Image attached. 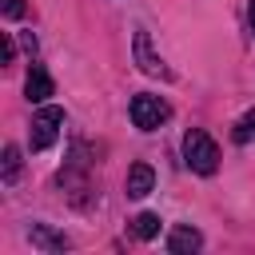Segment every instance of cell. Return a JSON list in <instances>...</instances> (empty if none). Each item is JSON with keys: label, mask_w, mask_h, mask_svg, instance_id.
<instances>
[{"label": "cell", "mask_w": 255, "mask_h": 255, "mask_svg": "<svg viewBox=\"0 0 255 255\" xmlns=\"http://www.w3.org/2000/svg\"><path fill=\"white\" fill-rule=\"evenodd\" d=\"M199 247H203V235L195 227H187V223L171 227V235H167V251L171 255H187V251H199Z\"/></svg>", "instance_id": "obj_7"}, {"label": "cell", "mask_w": 255, "mask_h": 255, "mask_svg": "<svg viewBox=\"0 0 255 255\" xmlns=\"http://www.w3.org/2000/svg\"><path fill=\"white\" fill-rule=\"evenodd\" d=\"M0 12H4L8 20H20V16H24V0H0Z\"/></svg>", "instance_id": "obj_12"}, {"label": "cell", "mask_w": 255, "mask_h": 255, "mask_svg": "<svg viewBox=\"0 0 255 255\" xmlns=\"http://www.w3.org/2000/svg\"><path fill=\"white\" fill-rule=\"evenodd\" d=\"M183 163H187L191 171H199V175H211V171L219 167V147H215V139H211L203 128H191V131L183 135Z\"/></svg>", "instance_id": "obj_1"}, {"label": "cell", "mask_w": 255, "mask_h": 255, "mask_svg": "<svg viewBox=\"0 0 255 255\" xmlns=\"http://www.w3.org/2000/svg\"><path fill=\"white\" fill-rule=\"evenodd\" d=\"M131 124L139 128V131H155L167 116H171V108H167V100H159V96H131Z\"/></svg>", "instance_id": "obj_3"}, {"label": "cell", "mask_w": 255, "mask_h": 255, "mask_svg": "<svg viewBox=\"0 0 255 255\" xmlns=\"http://www.w3.org/2000/svg\"><path fill=\"white\" fill-rule=\"evenodd\" d=\"M251 32H255V0H251Z\"/></svg>", "instance_id": "obj_14"}, {"label": "cell", "mask_w": 255, "mask_h": 255, "mask_svg": "<svg viewBox=\"0 0 255 255\" xmlns=\"http://www.w3.org/2000/svg\"><path fill=\"white\" fill-rule=\"evenodd\" d=\"M235 139H239V143L255 139V112H247V116L239 120V128H235Z\"/></svg>", "instance_id": "obj_11"}, {"label": "cell", "mask_w": 255, "mask_h": 255, "mask_svg": "<svg viewBox=\"0 0 255 255\" xmlns=\"http://www.w3.org/2000/svg\"><path fill=\"white\" fill-rule=\"evenodd\" d=\"M16 175H20V147L8 143L4 147V183H16Z\"/></svg>", "instance_id": "obj_10"}, {"label": "cell", "mask_w": 255, "mask_h": 255, "mask_svg": "<svg viewBox=\"0 0 255 255\" xmlns=\"http://www.w3.org/2000/svg\"><path fill=\"white\" fill-rule=\"evenodd\" d=\"M16 60V44H12V32H4V64Z\"/></svg>", "instance_id": "obj_13"}, {"label": "cell", "mask_w": 255, "mask_h": 255, "mask_svg": "<svg viewBox=\"0 0 255 255\" xmlns=\"http://www.w3.org/2000/svg\"><path fill=\"white\" fill-rule=\"evenodd\" d=\"M131 48H135V64H139V72H143V76H155V80H171V68H167V64H163V60L151 52V36H147L143 28L135 32V44H131Z\"/></svg>", "instance_id": "obj_4"}, {"label": "cell", "mask_w": 255, "mask_h": 255, "mask_svg": "<svg viewBox=\"0 0 255 255\" xmlns=\"http://www.w3.org/2000/svg\"><path fill=\"white\" fill-rule=\"evenodd\" d=\"M151 187H155V171H151V163H131L128 167V195L131 199H143V195H151Z\"/></svg>", "instance_id": "obj_5"}, {"label": "cell", "mask_w": 255, "mask_h": 255, "mask_svg": "<svg viewBox=\"0 0 255 255\" xmlns=\"http://www.w3.org/2000/svg\"><path fill=\"white\" fill-rule=\"evenodd\" d=\"M131 235H135V239H155V235H159V215H155V211L135 215V219H131Z\"/></svg>", "instance_id": "obj_8"}, {"label": "cell", "mask_w": 255, "mask_h": 255, "mask_svg": "<svg viewBox=\"0 0 255 255\" xmlns=\"http://www.w3.org/2000/svg\"><path fill=\"white\" fill-rule=\"evenodd\" d=\"M32 243H36V247H44V251H64V247H68V239H64V235H52L44 223H36V227H32Z\"/></svg>", "instance_id": "obj_9"}, {"label": "cell", "mask_w": 255, "mask_h": 255, "mask_svg": "<svg viewBox=\"0 0 255 255\" xmlns=\"http://www.w3.org/2000/svg\"><path fill=\"white\" fill-rule=\"evenodd\" d=\"M24 92H28L32 104H44V100L56 92V84H52V76H48L40 64H32V68H28V80H24Z\"/></svg>", "instance_id": "obj_6"}, {"label": "cell", "mask_w": 255, "mask_h": 255, "mask_svg": "<svg viewBox=\"0 0 255 255\" xmlns=\"http://www.w3.org/2000/svg\"><path fill=\"white\" fill-rule=\"evenodd\" d=\"M60 124H64V108L44 104V108L32 116V128H28V147H32V151L52 147V143H56V135H60Z\"/></svg>", "instance_id": "obj_2"}]
</instances>
